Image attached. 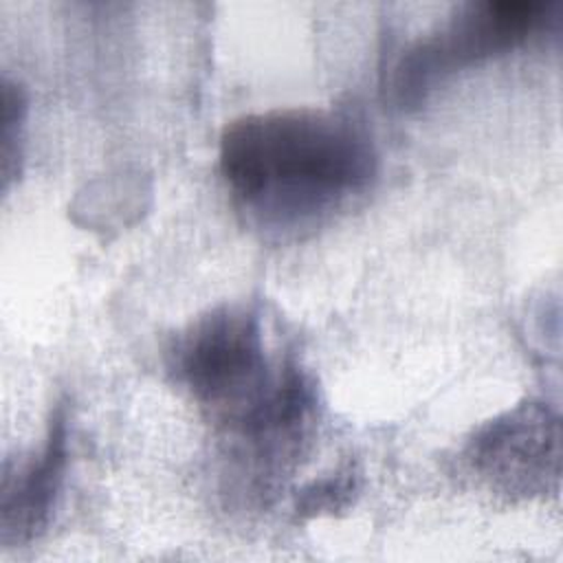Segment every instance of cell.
<instances>
[{
  "mask_svg": "<svg viewBox=\"0 0 563 563\" xmlns=\"http://www.w3.org/2000/svg\"><path fill=\"white\" fill-rule=\"evenodd\" d=\"M220 172L253 211L301 220L369 185L376 152L347 117L284 108L251 112L224 125Z\"/></svg>",
  "mask_w": 563,
  "mask_h": 563,
  "instance_id": "cell-1",
  "label": "cell"
},
{
  "mask_svg": "<svg viewBox=\"0 0 563 563\" xmlns=\"http://www.w3.org/2000/svg\"><path fill=\"white\" fill-rule=\"evenodd\" d=\"M277 369L264 354L260 317L244 306H220L194 319L169 350L176 383L222 422L251 405Z\"/></svg>",
  "mask_w": 563,
  "mask_h": 563,
  "instance_id": "cell-2",
  "label": "cell"
},
{
  "mask_svg": "<svg viewBox=\"0 0 563 563\" xmlns=\"http://www.w3.org/2000/svg\"><path fill=\"white\" fill-rule=\"evenodd\" d=\"M548 11L550 4L534 0L464 4L438 33L402 53L394 70L398 103L418 106L451 73L519 46L548 20Z\"/></svg>",
  "mask_w": 563,
  "mask_h": 563,
  "instance_id": "cell-3",
  "label": "cell"
},
{
  "mask_svg": "<svg viewBox=\"0 0 563 563\" xmlns=\"http://www.w3.org/2000/svg\"><path fill=\"white\" fill-rule=\"evenodd\" d=\"M466 457L490 490L510 499L554 493L561 473L559 418L543 402H519L473 433Z\"/></svg>",
  "mask_w": 563,
  "mask_h": 563,
  "instance_id": "cell-4",
  "label": "cell"
},
{
  "mask_svg": "<svg viewBox=\"0 0 563 563\" xmlns=\"http://www.w3.org/2000/svg\"><path fill=\"white\" fill-rule=\"evenodd\" d=\"M68 460V418L57 407L40 451L20 468H4L0 528L4 545H22L46 530Z\"/></svg>",
  "mask_w": 563,
  "mask_h": 563,
  "instance_id": "cell-5",
  "label": "cell"
},
{
  "mask_svg": "<svg viewBox=\"0 0 563 563\" xmlns=\"http://www.w3.org/2000/svg\"><path fill=\"white\" fill-rule=\"evenodd\" d=\"M358 490V475L354 468L336 471L323 479H314L301 493L297 495V512L301 517H314V515H330L334 510L347 508Z\"/></svg>",
  "mask_w": 563,
  "mask_h": 563,
  "instance_id": "cell-6",
  "label": "cell"
}]
</instances>
